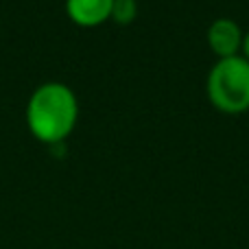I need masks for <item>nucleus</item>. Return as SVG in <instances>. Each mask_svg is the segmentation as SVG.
Masks as SVG:
<instances>
[{"instance_id": "1", "label": "nucleus", "mask_w": 249, "mask_h": 249, "mask_svg": "<svg viewBox=\"0 0 249 249\" xmlns=\"http://www.w3.org/2000/svg\"><path fill=\"white\" fill-rule=\"evenodd\" d=\"M26 127L35 140L53 146L66 142L79 118V101L66 83L46 81L35 88L26 103Z\"/></svg>"}, {"instance_id": "2", "label": "nucleus", "mask_w": 249, "mask_h": 249, "mask_svg": "<svg viewBox=\"0 0 249 249\" xmlns=\"http://www.w3.org/2000/svg\"><path fill=\"white\" fill-rule=\"evenodd\" d=\"M208 99L228 114L249 109V59L243 55L219 59L208 72Z\"/></svg>"}, {"instance_id": "3", "label": "nucleus", "mask_w": 249, "mask_h": 249, "mask_svg": "<svg viewBox=\"0 0 249 249\" xmlns=\"http://www.w3.org/2000/svg\"><path fill=\"white\" fill-rule=\"evenodd\" d=\"M243 31L232 18H216L210 26H208V44H210L212 53L219 55V59L238 55L243 48Z\"/></svg>"}, {"instance_id": "4", "label": "nucleus", "mask_w": 249, "mask_h": 249, "mask_svg": "<svg viewBox=\"0 0 249 249\" xmlns=\"http://www.w3.org/2000/svg\"><path fill=\"white\" fill-rule=\"evenodd\" d=\"M114 0H66V13L79 26H99L112 16Z\"/></svg>"}, {"instance_id": "5", "label": "nucleus", "mask_w": 249, "mask_h": 249, "mask_svg": "<svg viewBox=\"0 0 249 249\" xmlns=\"http://www.w3.org/2000/svg\"><path fill=\"white\" fill-rule=\"evenodd\" d=\"M138 16V2L136 0H114L112 4V20L116 24H129Z\"/></svg>"}, {"instance_id": "6", "label": "nucleus", "mask_w": 249, "mask_h": 249, "mask_svg": "<svg viewBox=\"0 0 249 249\" xmlns=\"http://www.w3.org/2000/svg\"><path fill=\"white\" fill-rule=\"evenodd\" d=\"M241 51H243V57L249 59V31L243 35V48H241Z\"/></svg>"}]
</instances>
